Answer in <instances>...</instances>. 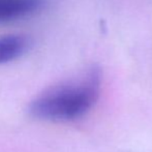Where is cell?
<instances>
[{
	"label": "cell",
	"instance_id": "3",
	"mask_svg": "<svg viewBox=\"0 0 152 152\" xmlns=\"http://www.w3.org/2000/svg\"><path fill=\"white\" fill-rule=\"evenodd\" d=\"M28 47L25 37L20 35L0 36V64L20 57Z\"/></svg>",
	"mask_w": 152,
	"mask_h": 152
},
{
	"label": "cell",
	"instance_id": "2",
	"mask_svg": "<svg viewBox=\"0 0 152 152\" xmlns=\"http://www.w3.org/2000/svg\"><path fill=\"white\" fill-rule=\"evenodd\" d=\"M39 0H0V23L21 19L37 10Z\"/></svg>",
	"mask_w": 152,
	"mask_h": 152
},
{
	"label": "cell",
	"instance_id": "1",
	"mask_svg": "<svg viewBox=\"0 0 152 152\" xmlns=\"http://www.w3.org/2000/svg\"><path fill=\"white\" fill-rule=\"evenodd\" d=\"M102 72L96 65L47 88L32 100L29 112L49 121H70L83 117L96 104L100 92Z\"/></svg>",
	"mask_w": 152,
	"mask_h": 152
}]
</instances>
